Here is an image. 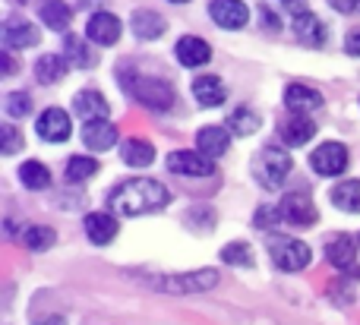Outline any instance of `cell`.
I'll list each match as a JSON object with an SVG mask.
<instances>
[{"label":"cell","instance_id":"1","mask_svg":"<svg viewBox=\"0 0 360 325\" xmlns=\"http://www.w3.org/2000/svg\"><path fill=\"white\" fill-rule=\"evenodd\" d=\"M168 202H171L168 187L158 180H149V177L124 180L120 187L111 190V196H108V208H114V215H124V218L158 212V208H165Z\"/></svg>","mask_w":360,"mask_h":325},{"label":"cell","instance_id":"2","mask_svg":"<svg viewBox=\"0 0 360 325\" xmlns=\"http://www.w3.org/2000/svg\"><path fill=\"white\" fill-rule=\"evenodd\" d=\"M124 88L139 101V105L152 107V111H171L177 101L174 88L171 82L165 79H152V76H139V73H130L124 79Z\"/></svg>","mask_w":360,"mask_h":325},{"label":"cell","instance_id":"3","mask_svg":"<svg viewBox=\"0 0 360 325\" xmlns=\"http://www.w3.org/2000/svg\"><path fill=\"white\" fill-rule=\"evenodd\" d=\"M288 174H291V155L275 149V145H266V149L253 158V177L266 190H278Z\"/></svg>","mask_w":360,"mask_h":325},{"label":"cell","instance_id":"4","mask_svg":"<svg viewBox=\"0 0 360 325\" xmlns=\"http://www.w3.org/2000/svg\"><path fill=\"white\" fill-rule=\"evenodd\" d=\"M269 253H272V263L278 265L281 272H300V269H307L313 259L310 246L294 237H269Z\"/></svg>","mask_w":360,"mask_h":325},{"label":"cell","instance_id":"5","mask_svg":"<svg viewBox=\"0 0 360 325\" xmlns=\"http://www.w3.org/2000/svg\"><path fill=\"white\" fill-rule=\"evenodd\" d=\"M215 284H218V272L215 269L155 278V288L158 291H168V294H199V291H209V288H215Z\"/></svg>","mask_w":360,"mask_h":325},{"label":"cell","instance_id":"6","mask_svg":"<svg viewBox=\"0 0 360 325\" xmlns=\"http://www.w3.org/2000/svg\"><path fill=\"white\" fill-rule=\"evenodd\" d=\"M348 149L342 142H323L316 152L310 155V168L323 177H338L348 171Z\"/></svg>","mask_w":360,"mask_h":325},{"label":"cell","instance_id":"7","mask_svg":"<svg viewBox=\"0 0 360 325\" xmlns=\"http://www.w3.org/2000/svg\"><path fill=\"white\" fill-rule=\"evenodd\" d=\"M278 212H281V218L294 227H310V225H316V218H319L313 199L304 193H288L285 199H281Z\"/></svg>","mask_w":360,"mask_h":325},{"label":"cell","instance_id":"8","mask_svg":"<svg viewBox=\"0 0 360 325\" xmlns=\"http://www.w3.org/2000/svg\"><path fill=\"white\" fill-rule=\"evenodd\" d=\"M278 136H281L285 145L297 149V145H307L313 136H316V124H313L310 117H304V114H297V111H288L278 124Z\"/></svg>","mask_w":360,"mask_h":325},{"label":"cell","instance_id":"9","mask_svg":"<svg viewBox=\"0 0 360 325\" xmlns=\"http://www.w3.org/2000/svg\"><path fill=\"white\" fill-rule=\"evenodd\" d=\"M168 171L184 177H212L215 174V164L212 158H205L202 152H190V149H180L168 155Z\"/></svg>","mask_w":360,"mask_h":325},{"label":"cell","instance_id":"10","mask_svg":"<svg viewBox=\"0 0 360 325\" xmlns=\"http://www.w3.org/2000/svg\"><path fill=\"white\" fill-rule=\"evenodd\" d=\"M326 259L335 265L338 272H351L354 278H360V265H357V244L348 234H338L335 240L326 244Z\"/></svg>","mask_w":360,"mask_h":325},{"label":"cell","instance_id":"11","mask_svg":"<svg viewBox=\"0 0 360 325\" xmlns=\"http://www.w3.org/2000/svg\"><path fill=\"white\" fill-rule=\"evenodd\" d=\"M209 16L215 19V25L221 29H243L250 22V6L243 0H212Z\"/></svg>","mask_w":360,"mask_h":325},{"label":"cell","instance_id":"12","mask_svg":"<svg viewBox=\"0 0 360 325\" xmlns=\"http://www.w3.org/2000/svg\"><path fill=\"white\" fill-rule=\"evenodd\" d=\"M35 130L44 142H67L70 133H73V126H70L67 111H60V107H48V111L38 117Z\"/></svg>","mask_w":360,"mask_h":325},{"label":"cell","instance_id":"13","mask_svg":"<svg viewBox=\"0 0 360 325\" xmlns=\"http://www.w3.org/2000/svg\"><path fill=\"white\" fill-rule=\"evenodd\" d=\"M89 38H92L95 44H101V48H108V44H117L120 41V32H124V22H120L114 13H95L92 19H89L86 25Z\"/></svg>","mask_w":360,"mask_h":325},{"label":"cell","instance_id":"14","mask_svg":"<svg viewBox=\"0 0 360 325\" xmlns=\"http://www.w3.org/2000/svg\"><path fill=\"white\" fill-rule=\"evenodd\" d=\"M73 111L76 117H82L86 124H92V120H108V101L101 92H95V88H86V92H79L73 98Z\"/></svg>","mask_w":360,"mask_h":325},{"label":"cell","instance_id":"15","mask_svg":"<svg viewBox=\"0 0 360 325\" xmlns=\"http://www.w3.org/2000/svg\"><path fill=\"white\" fill-rule=\"evenodd\" d=\"M174 54L184 67H202V63L212 60V44L202 41V38H196V35H186L177 41Z\"/></svg>","mask_w":360,"mask_h":325},{"label":"cell","instance_id":"16","mask_svg":"<svg viewBox=\"0 0 360 325\" xmlns=\"http://www.w3.org/2000/svg\"><path fill=\"white\" fill-rule=\"evenodd\" d=\"M86 234L95 246H108L117 237V218L111 212H92L86 215Z\"/></svg>","mask_w":360,"mask_h":325},{"label":"cell","instance_id":"17","mask_svg":"<svg viewBox=\"0 0 360 325\" xmlns=\"http://www.w3.org/2000/svg\"><path fill=\"white\" fill-rule=\"evenodd\" d=\"M231 145V136H228V126H202L196 133V149L202 152L205 158H221Z\"/></svg>","mask_w":360,"mask_h":325},{"label":"cell","instance_id":"18","mask_svg":"<svg viewBox=\"0 0 360 325\" xmlns=\"http://www.w3.org/2000/svg\"><path fill=\"white\" fill-rule=\"evenodd\" d=\"M4 41L6 48H32V44L41 41V32H38V25L25 22V19H6Z\"/></svg>","mask_w":360,"mask_h":325},{"label":"cell","instance_id":"19","mask_svg":"<svg viewBox=\"0 0 360 325\" xmlns=\"http://www.w3.org/2000/svg\"><path fill=\"white\" fill-rule=\"evenodd\" d=\"M294 32H297V38L304 44H310V48H319V44H326V38H329V32H326L323 19L313 16L310 10L307 13H297L294 16Z\"/></svg>","mask_w":360,"mask_h":325},{"label":"cell","instance_id":"20","mask_svg":"<svg viewBox=\"0 0 360 325\" xmlns=\"http://www.w3.org/2000/svg\"><path fill=\"white\" fill-rule=\"evenodd\" d=\"M193 98L202 107H218L228 98V88L218 76H199V79H193Z\"/></svg>","mask_w":360,"mask_h":325},{"label":"cell","instance_id":"21","mask_svg":"<svg viewBox=\"0 0 360 325\" xmlns=\"http://www.w3.org/2000/svg\"><path fill=\"white\" fill-rule=\"evenodd\" d=\"M82 142L95 152H105L117 142V126L108 124V120H92V124L82 126Z\"/></svg>","mask_w":360,"mask_h":325},{"label":"cell","instance_id":"22","mask_svg":"<svg viewBox=\"0 0 360 325\" xmlns=\"http://www.w3.org/2000/svg\"><path fill=\"white\" fill-rule=\"evenodd\" d=\"M285 105H288V111H297V114L316 111V107H323V95H319L316 88H310V86L294 82V86L285 88Z\"/></svg>","mask_w":360,"mask_h":325},{"label":"cell","instance_id":"23","mask_svg":"<svg viewBox=\"0 0 360 325\" xmlns=\"http://www.w3.org/2000/svg\"><path fill=\"white\" fill-rule=\"evenodd\" d=\"M130 29L136 32L139 38H162L165 35V29H168V22H165V16L162 13H152V10H136L130 16Z\"/></svg>","mask_w":360,"mask_h":325},{"label":"cell","instance_id":"24","mask_svg":"<svg viewBox=\"0 0 360 325\" xmlns=\"http://www.w3.org/2000/svg\"><path fill=\"white\" fill-rule=\"evenodd\" d=\"M63 57H67V63H73V67H79V69H92L95 63H98L95 51L89 48L79 35H67V38H63Z\"/></svg>","mask_w":360,"mask_h":325},{"label":"cell","instance_id":"25","mask_svg":"<svg viewBox=\"0 0 360 325\" xmlns=\"http://www.w3.org/2000/svg\"><path fill=\"white\" fill-rule=\"evenodd\" d=\"M332 206L348 215H360V180H345L332 190Z\"/></svg>","mask_w":360,"mask_h":325},{"label":"cell","instance_id":"26","mask_svg":"<svg viewBox=\"0 0 360 325\" xmlns=\"http://www.w3.org/2000/svg\"><path fill=\"white\" fill-rule=\"evenodd\" d=\"M38 13H41V22L51 25L54 32H63V29H67V25H70V16H73V10H70L63 0H41Z\"/></svg>","mask_w":360,"mask_h":325},{"label":"cell","instance_id":"27","mask_svg":"<svg viewBox=\"0 0 360 325\" xmlns=\"http://www.w3.org/2000/svg\"><path fill=\"white\" fill-rule=\"evenodd\" d=\"M35 76H38V82H44V86H51V82H60L63 76H67V60H63V57H57V54L38 57Z\"/></svg>","mask_w":360,"mask_h":325},{"label":"cell","instance_id":"28","mask_svg":"<svg viewBox=\"0 0 360 325\" xmlns=\"http://www.w3.org/2000/svg\"><path fill=\"white\" fill-rule=\"evenodd\" d=\"M228 126L231 133H237V136H250V133L259 130V114L253 111V107H234V111L228 114Z\"/></svg>","mask_w":360,"mask_h":325},{"label":"cell","instance_id":"29","mask_svg":"<svg viewBox=\"0 0 360 325\" xmlns=\"http://www.w3.org/2000/svg\"><path fill=\"white\" fill-rule=\"evenodd\" d=\"M120 155H124V161L130 164V168H146V164H152V158H155V149H152L149 142H143V139H127V142L120 145Z\"/></svg>","mask_w":360,"mask_h":325},{"label":"cell","instance_id":"30","mask_svg":"<svg viewBox=\"0 0 360 325\" xmlns=\"http://www.w3.org/2000/svg\"><path fill=\"white\" fill-rule=\"evenodd\" d=\"M19 180L29 190H44V187H51V171L41 161H25L19 168Z\"/></svg>","mask_w":360,"mask_h":325},{"label":"cell","instance_id":"31","mask_svg":"<svg viewBox=\"0 0 360 325\" xmlns=\"http://www.w3.org/2000/svg\"><path fill=\"white\" fill-rule=\"evenodd\" d=\"M92 174H98V161H95V158L73 155V158L67 161V180L82 183V180H89Z\"/></svg>","mask_w":360,"mask_h":325},{"label":"cell","instance_id":"32","mask_svg":"<svg viewBox=\"0 0 360 325\" xmlns=\"http://www.w3.org/2000/svg\"><path fill=\"white\" fill-rule=\"evenodd\" d=\"M54 240H57V234L51 231V227H44V225H32V227H25L22 231V244L29 246V250H35V253L48 250Z\"/></svg>","mask_w":360,"mask_h":325},{"label":"cell","instance_id":"33","mask_svg":"<svg viewBox=\"0 0 360 325\" xmlns=\"http://www.w3.org/2000/svg\"><path fill=\"white\" fill-rule=\"evenodd\" d=\"M221 259L228 265H243V269H247V265H253V250H250L247 244H240V240H237V244H228L221 250Z\"/></svg>","mask_w":360,"mask_h":325},{"label":"cell","instance_id":"34","mask_svg":"<svg viewBox=\"0 0 360 325\" xmlns=\"http://www.w3.org/2000/svg\"><path fill=\"white\" fill-rule=\"evenodd\" d=\"M4 107H6V114H10V117H25V114L32 111V98L25 92H10L4 98Z\"/></svg>","mask_w":360,"mask_h":325},{"label":"cell","instance_id":"35","mask_svg":"<svg viewBox=\"0 0 360 325\" xmlns=\"http://www.w3.org/2000/svg\"><path fill=\"white\" fill-rule=\"evenodd\" d=\"M0 139H4V142H0V152H4V155H13V152L22 149V136H19V130L10 124L0 126Z\"/></svg>","mask_w":360,"mask_h":325},{"label":"cell","instance_id":"36","mask_svg":"<svg viewBox=\"0 0 360 325\" xmlns=\"http://www.w3.org/2000/svg\"><path fill=\"white\" fill-rule=\"evenodd\" d=\"M272 221H275V225H278V221H285V218H281V212H278V208H272V206H262L259 212H256V225H259V227H272Z\"/></svg>","mask_w":360,"mask_h":325},{"label":"cell","instance_id":"37","mask_svg":"<svg viewBox=\"0 0 360 325\" xmlns=\"http://www.w3.org/2000/svg\"><path fill=\"white\" fill-rule=\"evenodd\" d=\"M345 51H348V54H354V57H360V29L348 32V38H345Z\"/></svg>","mask_w":360,"mask_h":325},{"label":"cell","instance_id":"38","mask_svg":"<svg viewBox=\"0 0 360 325\" xmlns=\"http://www.w3.org/2000/svg\"><path fill=\"white\" fill-rule=\"evenodd\" d=\"M338 13H360V0H329Z\"/></svg>","mask_w":360,"mask_h":325},{"label":"cell","instance_id":"39","mask_svg":"<svg viewBox=\"0 0 360 325\" xmlns=\"http://www.w3.org/2000/svg\"><path fill=\"white\" fill-rule=\"evenodd\" d=\"M285 6H291V13L297 16V13H307V0H281Z\"/></svg>","mask_w":360,"mask_h":325},{"label":"cell","instance_id":"40","mask_svg":"<svg viewBox=\"0 0 360 325\" xmlns=\"http://www.w3.org/2000/svg\"><path fill=\"white\" fill-rule=\"evenodd\" d=\"M262 16H266L269 29H281V19H275V16H272V10H269V6H262Z\"/></svg>","mask_w":360,"mask_h":325},{"label":"cell","instance_id":"41","mask_svg":"<svg viewBox=\"0 0 360 325\" xmlns=\"http://www.w3.org/2000/svg\"><path fill=\"white\" fill-rule=\"evenodd\" d=\"M4 73H13V60H10V54H4Z\"/></svg>","mask_w":360,"mask_h":325},{"label":"cell","instance_id":"42","mask_svg":"<svg viewBox=\"0 0 360 325\" xmlns=\"http://www.w3.org/2000/svg\"><path fill=\"white\" fill-rule=\"evenodd\" d=\"M171 4H190V0H171Z\"/></svg>","mask_w":360,"mask_h":325},{"label":"cell","instance_id":"43","mask_svg":"<svg viewBox=\"0 0 360 325\" xmlns=\"http://www.w3.org/2000/svg\"><path fill=\"white\" fill-rule=\"evenodd\" d=\"M19 4H25V0H19Z\"/></svg>","mask_w":360,"mask_h":325}]
</instances>
